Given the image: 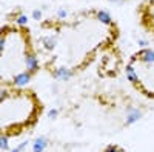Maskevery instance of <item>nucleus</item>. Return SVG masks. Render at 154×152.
<instances>
[{
    "label": "nucleus",
    "instance_id": "4",
    "mask_svg": "<svg viewBox=\"0 0 154 152\" xmlns=\"http://www.w3.org/2000/svg\"><path fill=\"white\" fill-rule=\"evenodd\" d=\"M126 77L131 86L145 98L154 100V49L136 51L126 63Z\"/></svg>",
    "mask_w": 154,
    "mask_h": 152
},
{
    "label": "nucleus",
    "instance_id": "2",
    "mask_svg": "<svg viewBox=\"0 0 154 152\" xmlns=\"http://www.w3.org/2000/svg\"><path fill=\"white\" fill-rule=\"evenodd\" d=\"M38 71V58L25 25L0 28V85L26 88Z\"/></svg>",
    "mask_w": 154,
    "mask_h": 152
},
{
    "label": "nucleus",
    "instance_id": "5",
    "mask_svg": "<svg viewBox=\"0 0 154 152\" xmlns=\"http://www.w3.org/2000/svg\"><path fill=\"white\" fill-rule=\"evenodd\" d=\"M137 20L140 28L154 39V0H142L137 5Z\"/></svg>",
    "mask_w": 154,
    "mask_h": 152
},
{
    "label": "nucleus",
    "instance_id": "1",
    "mask_svg": "<svg viewBox=\"0 0 154 152\" xmlns=\"http://www.w3.org/2000/svg\"><path fill=\"white\" fill-rule=\"evenodd\" d=\"M120 37L117 22L106 11L82 9L57 22L53 34L45 39L49 52L48 65L54 75H75L105 51L116 46Z\"/></svg>",
    "mask_w": 154,
    "mask_h": 152
},
{
    "label": "nucleus",
    "instance_id": "3",
    "mask_svg": "<svg viewBox=\"0 0 154 152\" xmlns=\"http://www.w3.org/2000/svg\"><path fill=\"white\" fill-rule=\"evenodd\" d=\"M43 105L28 88H0V138L8 140L32 129Z\"/></svg>",
    "mask_w": 154,
    "mask_h": 152
}]
</instances>
